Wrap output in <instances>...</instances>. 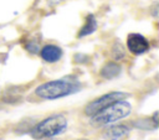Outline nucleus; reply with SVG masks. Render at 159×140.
<instances>
[{"mask_svg":"<svg viewBox=\"0 0 159 140\" xmlns=\"http://www.w3.org/2000/svg\"><path fill=\"white\" fill-rule=\"evenodd\" d=\"M113 57L114 59H120L124 57V51H123V47L120 43L116 42L114 46H113Z\"/></svg>","mask_w":159,"mask_h":140,"instance_id":"nucleus-10","label":"nucleus"},{"mask_svg":"<svg viewBox=\"0 0 159 140\" xmlns=\"http://www.w3.org/2000/svg\"><path fill=\"white\" fill-rule=\"evenodd\" d=\"M127 97H129V94L124 93V92H111V93L104 94V95L92 100L91 103H88L87 107L84 108V113L88 116H93L99 110H102L103 108L108 107L109 104H112V103H114L117 100H122V99H124Z\"/></svg>","mask_w":159,"mask_h":140,"instance_id":"nucleus-4","label":"nucleus"},{"mask_svg":"<svg viewBox=\"0 0 159 140\" xmlns=\"http://www.w3.org/2000/svg\"><path fill=\"white\" fill-rule=\"evenodd\" d=\"M127 47L133 55H142L149 50V42L140 33H129L127 38Z\"/></svg>","mask_w":159,"mask_h":140,"instance_id":"nucleus-5","label":"nucleus"},{"mask_svg":"<svg viewBox=\"0 0 159 140\" xmlns=\"http://www.w3.org/2000/svg\"><path fill=\"white\" fill-rule=\"evenodd\" d=\"M67 120L63 115H52L39 123L32 130L31 135L35 139L41 138H52L55 135H58L66 130Z\"/></svg>","mask_w":159,"mask_h":140,"instance_id":"nucleus-3","label":"nucleus"},{"mask_svg":"<svg viewBox=\"0 0 159 140\" xmlns=\"http://www.w3.org/2000/svg\"><path fill=\"white\" fill-rule=\"evenodd\" d=\"M96 28H97V21H96V19H94V16H93L92 14H89V15L86 17L84 25L82 26V28H81L80 32H78V37L87 36V35L92 33Z\"/></svg>","mask_w":159,"mask_h":140,"instance_id":"nucleus-8","label":"nucleus"},{"mask_svg":"<svg viewBox=\"0 0 159 140\" xmlns=\"http://www.w3.org/2000/svg\"><path fill=\"white\" fill-rule=\"evenodd\" d=\"M128 134H129V129L125 125H113L104 131L103 136L107 140H120L125 138Z\"/></svg>","mask_w":159,"mask_h":140,"instance_id":"nucleus-7","label":"nucleus"},{"mask_svg":"<svg viewBox=\"0 0 159 140\" xmlns=\"http://www.w3.org/2000/svg\"><path fill=\"white\" fill-rule=\"evenodd\" d=\"M61 1H63V0H50L48 4H50V5H56V4H60Z\"/></svg>","mask_w":159,"mask_h":140,"instance_id":"nucleus-12","label":"nucleus"},{"mask_svg":"<svg viewBox=\"0 0 159 140\" xmlns=\"http://www.w3.org/2000/svg\"><path fill=\"white\" fill-rule=\"evenodd\" d=\"M80 88H81V84L75 78L66 77V78L46 82L39 85L35 89V93L37 97L43 99H57V98L72 94L80 90Z\"/></svg>","mask_w":159,"mask_h":140,"instance_id":"nucleus-1","label":"nucleus"},{"mask_svg":"<svg viewBox=\"0 0 159 140\" xmlns=\"http://www.w3.org/2000/svg\"><path fill=\"white\" fill-rule=\"evenodd\" d=\"M153 120H154V125H158V112L154 113V115H153Z\"/></svg>","mask_w":159,"mask_h":140,"instance_id":"nucleus-11","label":"nucleus"},{"mask_svg":"<svg viewBox=\"0 0 159 140\" xmlns=\"http://www.w3.org/2000/svg\"><path fill=\"white\" fill-rule=\"evenodd\" d=\"M40 56L43 61L53 63V62H57L62 57V50L55 45H46L41 48Z\"/></svg>","mask_w":159,"mask_h":140,"instance_id":"nucleus-6","label":"nucleus"},{"mask_svg":"<svg viewBox=\"0 0 159 140\" xmlns=\"http://www.w3.org/2000/svg\"><path fill=\"white\" fill-rule=\"evenodd\" d=\"M120 73V67L116 63V62H108L101 71V76L103 78H107V79H111V78H114L117 77L118 74Z\"/></svg>","mask_w":159,"mask_h":140,"instance_id":"nucleus-9","label":"nucleus"},{"mask_svg":"<svg viewBox=\"0 0 159 140\" xmlns=\"http://www.w3.org/2000/svg\"><path fill=\"white\" fill-rule=\"evenodd\" d=\"M130 110H132V107L128 102H124L123 99L117 100L109 104L108 107L103 108L102 110H99L96 115H93V121L101 125L109 124V123L125 118L127 115L130 114Z\"/></svg>","mask_w":159,"mask_h":140,"instance_id":"nucleus-2","label":"nucleus"}]
</instances>
